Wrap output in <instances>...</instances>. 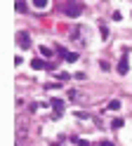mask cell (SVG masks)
<instances>
[{
	"mask_svg": "<svg viewBox=\"0 0 132 146\" xmlns=\"http://www.w3.org/2000/svg\"><path fill=\"white\" fill-rule=\"evenodd\" d=\"M127 57H123L120 61H118V73H120V76H125V73H127Z\"/></svg>",
	"mask_w": 132,
	"mask_h": 146,
	"instance_id": "5b68a950",
	"label": "cell"
},
{
	"mask_svg": "<svg viewBox=\"0 0 132 146\" xmlns=\"http://www.w3.org/2000/svg\"><path fill=\"white\" fill-rule=\"evenodd\" d=\"M31 66H33L35 71H40V68H54V64H52V61H40V59H33V61H31Z\"/></svg>",
	"mask_w": 132,
	"mask_h": 146,
	"instance_id": "277c9868",
	"label": "cell"
},
{
	"mask_svg": "<svg viewBox=\"0 0 132 146\" xmlns=\"http://www.w3.org/2000/svg\"><path fill=\"white\" fill-rule=\"evenodd\" d=\"M123 125H125V120H123V118H116V120L111 123V127H113V130H118V127H123Z\"/></svg>",
	"mask_w": 132,
	"mask_h": 146,
	"instance_id": "ba28073f",
	"label": "cell"
},
{
	"mask_svg": "<svg viewBox=\"0 0 132 146\" xmlns=\"http://www.w3.org/2000/svg\"><path fill=\"white\" fill-rule=\"evenodd\" d=\"M71 76H69V73H59V76H57V80H59V83H64V80H69Z\"/></svg>",
	"mask_w": 132,
	"mask_h": 146,
	"instance_id": "30bf717a",
	"label": "cell"
},
{
	"mask_svg": "<svg viewBox=\"0 0 132 146\" xmlns=\"http://www.w3.org/2000/svg\"><path fill=\"white\" fill-rule=\"evenodd\" d=\"M66 59H69V61H78V54H75V52H69V54H66Z\"/></svg>",
	"mask_w": 132,
	"mask_h": 146,
	"instance_id": "8fae6325",
	"label": "cell"
},
{
	"mask_svg": "<svg viewBox=\"0 0 132 146\" xmlns=\"http://www.w3.org/2000/svg\"><path fill=\"white\" fill-rule=\"evenodd\" d=\"M17 45H19V47H24V50L31 47V38H28V33H19L17 35Z\"/></svg>",
	"mask_w": 132,
	"mask_h": 146,
	"instance_id": "3957f363",
	"label": "cell"
},
{
	"mask_svg": "<svg viewBox=\"0 0 132 146\" xmlns=\"http://www.w3.org/2000/svg\"><path fill=\"white\" fill-rule=\"evenodd\" d=\"M97 146H113V144H111V141H99Z\"/></svg>",
	"mask_w": 132,
	"mask_h": 146,
	"instance_id": "4fadbf2b",
	"label": "cell"
},
{
	"mask_svg": "<svg viewBox=\"0 0 132 146\" xmlns=\"http://www.w3.org/2000/svg\"><path fill=\"white\" fill-rule=\"evenodd\" d=\"M64 14L66 17H80L83 14V5L80 3H66L64 5Z\"/></svg>",
	"mask_w": 132,
	"mask_h": 146,
	"instance_id": "6da1fadb",
	"label": "cell"
},
{
	"mask_svg": "<svg viewBox=\"0 0 132 146\" xmlns=\"http://www.w3.org/2000/svg\"><path fill=\"white\" fill-rule=\"evenodd\" d=\"M40 54H45V57H50V54H52V50H50V47H40Z\"/></svg>",
	"mask_w": 132,
	"mask_h": 146,
	"instance_id": "7c38bea8",
	"label": "cell"
},
{
	"mask_svg": "<svg viewBox=\"0 0 132 146\" xmlns=\"http://www.w3.org/2000/svg\"><path fill=\"white\" fill-rule=\"evenodd\" d=\"M109 111H118V108H120V102H118V99H113V102H109Z\"/></svg>",
	"mask_w": 132,
	"mask_h": 146,
	"instance_id": "52a82bcc",
	"label": "cell"
},
{
	"mask_svg": "<svg viewBox=\"0 0 132 146\" xmlns=\"http://www.w3.org/2000/svg\"><path fill=\"white\" fill-rule=\"evenodd\" d=\"M73 144H75V146H90V144L85 141V139H78V137H75V139H73Z\"/></svg>",
	"mask_w": 132,
	"mask_h": 146,
	"instance_id": "9c48e42d",
	"label": "cell"
},
{
	"mask_svg": "<svg viewBox=\"0 0 132 146\" xmlns=\"http://www.w3.org/2000/svg\"><path fill=\"white\" fill-rule=\"evenodd\" d=\"M52 108H54V120H57V118H61V113H64V102H61V99H52Z\"/></svg>",
	"mask_w": 132,
	"mask_h": 146,
	"instance_id": "7a4b0ae2",
	"label": "cell"
},
{
	"mask_svg": "<svg viewBox=\"0 0 132 146\" xmlns=\"http://www.w3.org/2000/svg\"><path fill=\"white\" fill-rule=\"evenodd\" d=\"M31 5H35V7H38V10H45V7H47V5H50V3H47V0H33V3H31Z\"/></svg>",
	"mask_w": 132,
	"mask_h": 146,
	"instance_id": "8992f818",
	"label": "cell"
}]
</instances>
